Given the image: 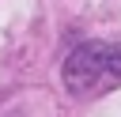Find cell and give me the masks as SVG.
Listing matches in <instances>:
<instances>
[{
  "mask_svg": "<svg viewBox=\"0 0 121 117\" xmlns=\"http://www.w3.org/2000/svg\"><path fill=\"white\" fill-rule=\"evenodd\" d=\"M64 87L72 94H98L121 87V42H83L64 57Z\"/></svg>",
  "mask_w": 121,
  "mask_h": 117,
  "instance_id": "obj_1",
  "label": "cell"
}]
</instances>
